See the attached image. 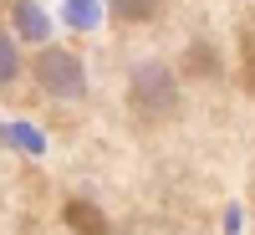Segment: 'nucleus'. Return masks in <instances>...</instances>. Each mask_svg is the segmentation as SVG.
I'll use <instances>...</instances> for the list:
<instances>
[{"label":"nucleus","instance_id":"2","mask_svg":"<svg viewBox=\"0 0 255 235\" xmlns=\"http://www.w3.org/2000/svg\"><path fill=\"white\" fill-rule=\"evenodd\" d=\"M36 82H41L46 97H82V92H87V67H82L77 51L51 46V51L36 56Z\"/></svg>","mask_w":255,"mask_h":235},{"label":"nucleus","instance_id":"5","mask_svg":"<svg viewBox=\"0 0 255 235\" xmlns=\"http://www.w3.org/2000/svg\"><path fill=\"white\" fill-rule=\"evenodd\" d=\"M20 72V56H15V46H10V36H0V82H10Z\"/></svg>","mask_w":255,"mask_h":235},{"label":"nucleus","instance_id":"1","mask_svg":"<svg viewBox=\"0 0 255 235\" xmlns=\"http://www.w3.org/2000/svg\"><path fill=\"white\" fill-rule=\"evenodd\" d=\"M128 102L143 113V118H168L179 108V77L163 67V61H143L128 77Z\"/></svg>","mask_w":255,"mask_h":235},{"label":"nucleus","instance_id":"4","mask_svg":"<svg viewBox=\"0 0 255 235\" xmlns=\"http://www.w3.org/2000/svg\"><path fill=\"white\" fill-rule=\"evenodd\" d=\"M113 5V15H123V20H153L158 15V0H108Z\"/></svg>","mask_w":255,"mask_h":235},{"label":"nucleus","instance_id":"3","mask_svg":"<svg viewBox=\"0 0 255 235\" xmlns=\"http://www.w3.org/2000/svg\"><path fill=\"white\" fill-rule=\"evenodd\" d=\"M61 215H67V225L77 235H108V220H102V210L87 205V200H67L61 205Z\"/></svg>","mask_w":255,"mask_h":235},{"label":"nucleus","instance_id":"6","mask_svg":"<svg viewBox=\"0 0 255 235\" xmlns=\"http://www.w3.org/2000/svg\"><path fill=\"white\" fill-rule=\"evenodd\" d=\"M194 72H215V51L209 46H194Z\"/></svg>","mask_w":255,"mask_h":235}]
</instances>
